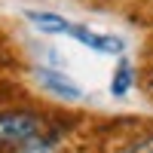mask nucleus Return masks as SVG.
<instances>
[{"mask_svg":"<svg viewBox=\"0 0 153 153\" xmlns=\"http://www.w3.org/2000/svg\"><path fill=\"white\" fill-rule=\"evenodd\" d=\"M31 138H43V123L28 110H3L0 113V144H22Z\"/></svg>","mask_w":153,"mask_h":153,"instance_id":"f257e3e1","label":"nucleus"},{"mask_svg":"<svg viewBox=\"0 0 153 153\" xmlns=\"http://www.w3.org/2000/svg\"><path fill=\"white\" fill-rule=\"evenodd\" d=\"M71 37H76L83 46L89 49H95V52H107V55H120L123 52V40L120 37H113V34H98L92 28H76V25H71Z\"/></svg>","mask_w":153,"mask_h":153,"instance_id":"f03ea898","label":"nucleus"},{"mask_svg":"<svg viewBox=\"0 0 153 153\" xmlns=\"http://www.w3.org/2000/svg\"><path fill=\"white\" fill-rule=\"evenodd\" d=\"M37 80H40L49 92H55L58 98H68V101H80L83 98V89L74 80H68L65 74H58V71H37Z\"/></svg>","mask_w":153,"mask_h":153,"instance_id":"7ed1b4c3","label":"nucleus"},{"mask_svg":"<svg viewBox=\"0 0 153 153\" xmlns=\"http://www.w3.org/2000/svg\"><path fill=\"white\" fill-rule=\"evenodd\" d=\"M28 22L43 34H71V22L55 16V12H28Z\"/></svg>","mask_w":153,"mask_h":153,"instance_id":"20e7f679","label":"nucleus"},{"mask_svg":"<svg viewBox=\"0 0 153 153\" xmlns=\"http://www.w3.org/2000/svg\"><path fill=\"white\" fill-rule=\"evenodd\" d=\"M129 86H132V68L123 61V65L117 68V74H113V80H110V92L113 95H126Z\"/></svg>","mask_w":153,"mask_h":153,"instance_id":"39448f33","label":"nucleus"},{"mask_svg":"<svg viewBox=\"0 0 153 153\" xmlns=\"http://www.w3.org/2000/svg\"><path fill=\"white\" fill-rule=\"evenodd\" d=\"M9 153H52V147H49V141H43V138H31V141L12 144Z\"/></svg>","mask_w":153,"mask_h":153,"instance_id":"423d86ee","label":"nucleus"},{"mask_svg":"<svg viewBox=\"0 0 153 153\" xmlns=\"http://www.w3.org/2000/svg\"><path fill=\"white\" fill-rule=\"evenodd\" d=\"M126 153H153V135H147V138H141L138 144H132Z\"/></svg>","mask_w":153,"mask_h":153,"instance_id":"0eeeda50","label":"nucleus"}]
</instances>
